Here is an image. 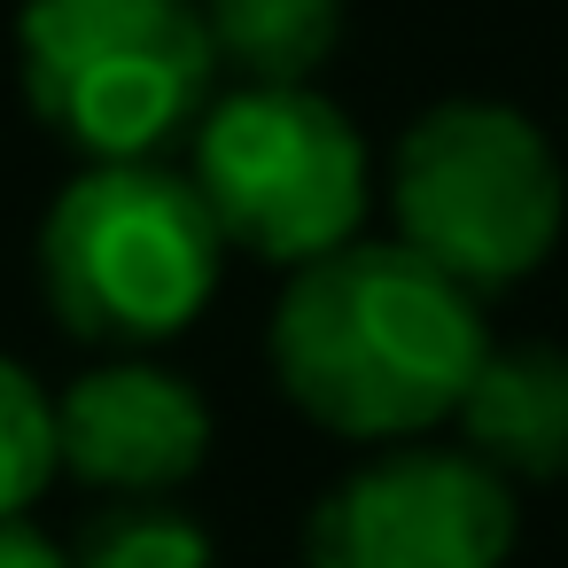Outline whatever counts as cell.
Returning <instances> with one entry per match:
<instances>
[{
    "mask_svg": "<svg viewBox=\"0 0 568 568\" xmlns=\"http://www.w3.org/2000/svg\"><path fill=\"white\" fill-rule=\"evenodd\" d=\"M71 568H211V529L172 498H118L87 521Z\"/></svg>",
    "mask_w": 568,
    "mask_h": 568,
    "instance_id": "cell-10",
    "label": "cell"
},
{
    "mask_svg": "<svg viewBox=\"0 0 568 568\" xmlns=\"http://www.w3.org/2000/svg\"><path fill=\"white\" fill-rule=\"evenodd\" d=\"M55 475H63L55 397L32 382V366H17L0 351V521H24Z\"/></svg>",
    "mask_w": 568,
    "mask_h": 568,
    "instance_id": "cell-11",
    "label": "cell"
},
{
    "mask_svg": "<svg viewBox=\"0 0 568 568\" xmlns=\"http://www.w3.org/2000/svg\"><path fill=\"white\" fill-rule=\"evenodd\" d=\"M203 24L219 63L250 87H312L343 40V0H203Z\"/></svg>",
    "mask_w": 568,
    "mask_h": 568,
    "instance_id": "cell-9",
    "label": "cell"
},
{
    "mask_svg": "<svg viewBox=\"0 0 568 568\" xmlns=\"http://www.w3.org/2000/svg\"><path fill=\"white\" fill-rule=\"evenodd\" d=\"M389 211L413 257L483 296L529 281L552 257L568 226V180L552 141L514 102L459 94L405 125L389 156Z\"/></svg>",
    "mask_w": 568,
    "mask_h": 568,
    "instance_id": "cell-4",
    "label": "cell"
},
{
    "mask_svg": "<svg viewBox=\"0 0 568 568\" xmlns=\"http://www.w3.org/2000/svg\"><path fill=\"white\" fill-rule=\"evenodd\" d=\"M0 568H71V552L48 545L32 521H0Z\"/></svg>",
    "mask_w": 568,
    "mask_h": 568,
    "instance_id": "cell-12",
    "label": "cell"
},
{
    "mask_svg": "<svg viewBox=\"0 0 568 568\" xmlns=\"http://www.w3.org/2000/svg\"><path fill=\"white\" fill-rule=\"evenodd\" d=\"M55 444L87 490L172 498L211 459V397L187 374L125 351L55 397Z\"/></svg>",
    "mask_w": 568,
    "mask_h": 568,
    "instance_id": "cell-7",
    "label": "cell"
},
{
    "mask_svg": "<svg viewBox=\"0 0 568 568\" xmlns=\"http://www.w3.org/2000/svg\"><path fill=\"white\" fill-rule=\"evenodd\" d=\"M195 195L226 250L265 265H312L366 226V141L320 87H242L195 118Z\"/></svg>",
    "mask_w": 568,
    "mask_h": 568,
    "instance_id": "cell-5",
    "label": "cell"
},
{
    "mask_svg": "<svg viewBox=\"0 0 568 568\" xmlns=\"http://www.w3.org/2000/svg\"><path fill=\"white\" fill-rule=\"evenodd\" d=\"M490 358L483 296L405 242H343L288 273L273 312L281 397L358 444H413L459 413Z\"/></svg>",
    "mask_w": 568,
    "mask_h": 568,
    "instance_id": "cell-1",
    "label": "cell"
},
{
    "mask_svg": "<svg viewBox=\"0 0 568 568\" xmlns=\"http://www.w3.org/2000/svg\"><path fill=\"white\" fill-rule=\"evenodd\" d=\"M467 452L498 475L552 483L568 475V351L560 343H490L483 374L467 382L459 413Z\"/></svg>",
    "mask_w": 568,
    "mask_h": 568,
    "instance_id": "cell-8",
    "label": "cell"
},
{
    "mask_svg": "<svg viewBox=\"0 0 568 568\" xmlns=\"http://www.w3.org/2000/svg\"><path fill=\"white\" fill-rule=\"evenodd\" d=\"M514 490L475 452L397 444L351 467L304 521V568H506Z\"/></svg>",
    "mask_w": 568,
    "mask_h": 568,
    "instance_id": "cell-6",
    "label": "cell"
},
{
    "mask_svg": "<svg viewBox=\"0 0 568 568\" xmlns=\"http://www.w3.org/2000/svg\"><path fill=\"white\" fill-rule=\"evenodd\" d=\"M17 79L87 164H149L203 118L219 48L203 0H24Z\"/></svg>",
    "mask_w": 568,
    "mask_h": 568,
    "instance_id": "cell-3",
    "label": "cell"
},
{
    "mask_svg": "<svg viewBox=\"0 0 568 568\" xmlns=\"http://www.w3.org/2000/svg\"><path fill=\"white\" fill-rule=\"evenodd\" d=\"M226 234L195 180L149 164H87L40 219V288L79 343L149 351L203 320Z\"/></svg>",
    "mask_w": 568,
    "mask_h": 568,
    "instance_id": "cell-2",
    "label": "cell"
}]
</instances>
